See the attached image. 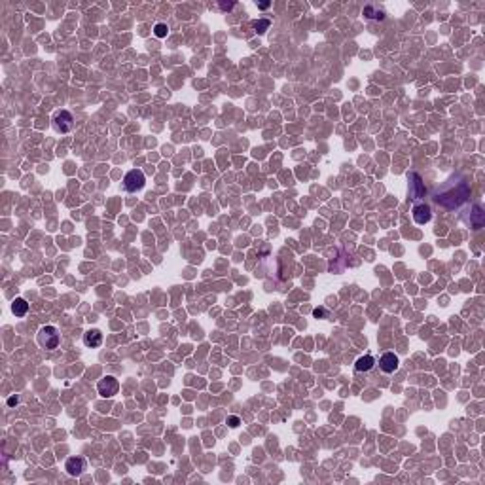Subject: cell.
Masks as SVG:
<instances>
[{"mask_svg":"<svg viewBox=\"0 0 485 485\" xmlns=\"http://www.w3.org/2000/svg\"><path fill=\"white\" fill-rule=\"evenodd\" d=\"M269 25H271V23H269L267 19H258V21H254V23H252V27L256 29V33H258V35H263V33L269 29Z\"/></svg>","mask_w":485,"mask_h":485,"instance_id":"obj_15","label":"cell"},{"mask_svg":"<svg viewBox=\"0 0 485 485\" xmlns=\"http://www.w3.org/2000/svg\"><path fill=\"white\" fill-rule=\"evenodd\" d=\"M18 404H19L18 396H10V398H8V406H10V408H14V406H18Z\"/></svg>","mask_w":485,"mask_h":485,"instance_id":"obj_20","label":"cell"},{"mask_svg":"<svg viewBox=\"0 0 485 485\" xmlns=\"http://www.w3.org/2000/svg\"><path fill=\"white\" fill-rule=\"evenodd\" d=\"M410 199H419V197H423L427 190H425V184H423V180H421V176L419 174H410Z\"/></svg>","mask_w":485,"mask_h":485,"instance_id":"obj_8","label":"cell"},{"mask_svg":"<svg viewBox=\"0 0 485 485\" xmlns=\"http://www.w3.org/2000/svg\"><path fill=\"white\" fill-rule=\"evenodd\" d=\"M233 6H235V2H220V8H222L224 12H229Z\"/></svg>","mask_w":485,"mask_h":485,"instance_id":"obj_18","label":"cell"},{"mask_svg":"<svg viewBox=\"0 0 485 485\" xmlns=\"http://www.w3.org/2000/svg\"><path fill=\"white\" fill-rule=\"evenodd\" d=\"M313 315H315L317 318H320V317H326V311H324L322 307H318V309H315V311H313Z\"/></svg>","mask_w":485,"mask_h":485,"instance_id":"obj_19","label":"cell"},{"mask_svg":"<svg viewBox=\"0 0 485 485\" xmlns=\"http://www.w3.org/2000/svg\"><path fill=\"white\" fill-rule=\"evenodd\" d=\"M53 127L59 131V133H69L70 129L74 127V118L70 114L69 110H59L55 112L53 116Z\"/></svg>","mask_w":485,"mask_h":485,"instance_id":"obj_5","label":"cell"},{"mask_svg":"<svg viewBox=\"0 0 485 485\" xmlns=\"http://www.w3.org/2000/svg\"><path fill=\"white\" fill-rule=\"evenodd\" d=\"M84 468H86V463L80 457H70L69 461H67V465H65V470L69 472L70 476H74V478L80 476L84 472Z\"/></svg>","mask_w":485,"mask_h":485,"instance_id":"obj_10","label":"cell"},{"mask_svg":"<svg viewBox=\"0 0 485 485\" xmlns=\"http://www.w3.org/2000/svg\"><path fill=\"white\" fill-rule=\"evenodd\" d=\"M468 197H470V186H468V182H459L455 188L444 191V193H438L436 195V203L446 208H457L461 207L463 203H466Z\"/></svg>","mask_w":485,"mask_h":485,"instance_id":"obj_1","label":"cell"},{"mask_svg":"<svg viewBox=\"0 0 485 485\" xmlns=\"http://www.w3.org/2000/svg\"><path fill=\"white\" fill-rule=\"evenodd\" d=\"M239 417H235V415H231V417H227V425L231 427V429H235V427H239Z\"/></svg>","mask_w":485,"mask_h":485,"instance_id":"obj_17","label":"cell"},{"mask_svg":"<svg viewBox=\"0 0 485 485\" xmlns=\"http://www.w3.org/2000/svg\"><path fill=\"white\" fill-rule=\"evenodd\" d=\"M103 343V332L97 328L93 330H87L86 334H84V345L86 347H91V349H95V347H101Z\"/></svg>","mask_w":485,"mask_h":485,"instance_id":"obj_9","label":"cell"},{"mask_svg":"<svg viewBox=\"0 0 485 485\" xmlns=\"http://www.w3.org/2000/svg\"><path fill=\"white\" fill-rule=\"evenodd\" d=\"M398 356L394 353H385L381 358H379V368H381L385 373H394L398 370Z\"/></svg>","mask_w":485,"mask_h":485,"instance_id":"obj_6","label":"cell"},{"mask_svg":"<svg viewBox=\"0 0 485 485\" xmlns=\"http://www.w3.org/2000/svg\"><path fill=\"white\" fill-rule=\"evenodd\" d=\"M97 391H99V394L103 396V398H112V396H116L118 394V391H120V383L116 377H112V375H106L104 379L97 383Z\"/></svg>","mask_w":485,"mask_h":485,"instance_id":"obj_4","label":"cell"},{"mask_svg":"<svg viewBox=\"0 0 485 485\" xmlns=\"http://www.w3.org/2000/svg\"><path fill=\"white\" fill-rule=\"evenodd\" d=\"M430 218H432V210L429 205H425V203H419L413 207V220H415V224L423 225V224H429L430 222Z\"/></svg>","mask_w":485,"mask_h":485,"instance_id":"obj_7","label":"cell"},{"mask_svg":"<svg viewBox=\"0 0 485 485\" xmlns=\"http://www.w3.org/2000/svg\"><path fill=\"white\" fill-rule=\"evenodd\" d=\"M470 224H472L474 229H482V227H484L485 212L480 205H474V208H472V212H470Z\"/></svg>","mask_w":485,"mask_h":485,"instance_id":"obj_11","label":"cell"},{"mask_svg":"<svg viewBox=\"0 0 485 485\" xmlns=\"http://www.w3.org/2000/svg\"><path fill=\"white\" fill-rule=\"evenodd\" d=\"M12 311L16 317H25L27 311H29V303H27V299H23V298H16V301L12 303Z\"/></svg>","mask_w":485,"mask_h":485,"instance_id":"obj_14","label":"cell"},{"mask_svg":"<svg viewBox=\"0 0 485 485\" xmlns=\"http://www.w3.org/2000/svg\"><path fill=\"white\" fill-rule=\"evenodd\" d=\"M59 341H61V336H59V332H57L55 326H44V328H40V332H38V343L44 347V349L53 351V349L59 347Z\"/></svg>","mask_w":485,"mask_h":485,"instance_id":"obj_2","label":"cell"},{"mask_svg":"<svg viewBox=\"0 0 485 485\" xmlns=\"http://www.w3.org/2000/svg\"><path fill=\"white\" fill-rule=\"evenodd\" d=\"M144 184H146V178H144V173L140 169L129 171V173L125 174V178H123V188H125V191H139L144 188Z\"/></svg>","mask_w":485,"mask_h":485,"instance_id":"obj_3","label":"cell"},{"mask_svg":"<svg viewBox=\"0 0 485 485\" xmlns=\"http://www.w3.org/2000/svg\"><path fill=\"white\" fill-rule=\"evenodd\" d=\"M154 35L157 38H165V36L169 35V27L165 25V23H157L156 27H154Z\"/></svg>","mask_w":485,"mask_h":485,"instance_id":"obj_16","label":"cell"},{"mask_svg":"<svg viewBox=\"0 0 485 485\" xmlns=\"http://www.w3.org/2000/svg\"><path fill=\"white\" fill-rule=\"evenodd\" d=\"M362 14H364V18H368V19H377V21L385 19V10L379 8V6H375V4H368V6H364Z\"/></svg>","mask_w":485,"mask_h":485,"instance_id":"obj_12","label":"cell"},{"mask_svg":"<svg viewBox=\"0 0 485 485\" xmlns=\"http://www.w3.org/2000/svg\"><path fill=\"white\" fill-rule=\"evenodd\" d=\"M269 6H271V2H260V4H258V8H260V10H267Z\"/></svg>","mask_w":485,"mask_h":485,"instance_id":"obj_21","label":"cell"},{"mask_svg":"<svg viewBox=\"0 0 485 485\" xmlns=\"http://www.w3.org/2000/svg\"><path fill=\"white\" fill-rule=\"evenodd\" d=\"M373 364H375L373 356H372V354H366V356H360V358L356 360L354 370H356V372H370V370L373 368Z\"/></svg>","mask_w":485,"mask_h":485,"instance_id":"obj_13","label":"cell"}]
</instances>
